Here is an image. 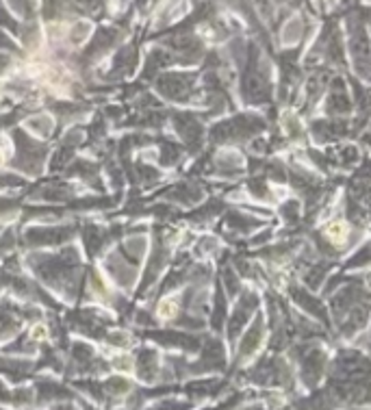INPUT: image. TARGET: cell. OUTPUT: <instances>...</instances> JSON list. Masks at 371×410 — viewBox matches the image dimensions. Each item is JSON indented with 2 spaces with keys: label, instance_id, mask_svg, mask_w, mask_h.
Segmentation results:
<instances>
[{
  "label": "cell",
  "instance_id": "1",
  "mask_svg": "<svg viewBox=\"0 0 371 410\" xmlns=\"http://www.w3.org/2000/svg\"><path fill=\"white\" fill-rule=\"evenodd\" d=\"M158 317H163V319H167V317H172V315L174 313H176V304H172L170 302V299H165V302L161 304V306H158Z\"/></svg>",
  "mask_w": 371,
  "mask_h": 410
},
{
  "label": "cell",
  "instance_id": "2",
  "mask_svg": "<svg viewBox=\"0 0 371 410\" xmlns=\"http://www.w3.org/2000/svg\"><path fill=\"white\" fill-rule=\"evenodd\" d=\"M0 163H3V155H0Z\"/></svg>",
  "mask_w": 371,
  "mask_h": 410
}]
</instances>
